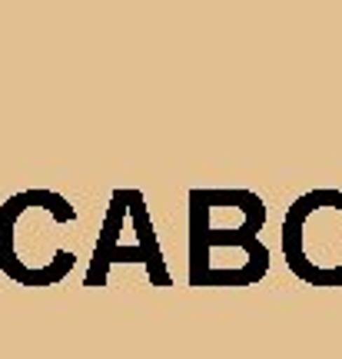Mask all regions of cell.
Segmentation results:
<instances>
[{"label":"cell","instance_id":"3","mask_svg":"<svg viewBox=\"0 0 342 359\" xmlns=\"http://www.w3.org/2000/svg\"><path fill=\"white\" fill-rule=\"evenodd\" d=\"M114 263H143L150 269L153 283L170 286V273L163 266V253L153 233V219L146 210L143 193L116 190L107 210V223L97 246H93V263L87 269V286L107 283V273Z\"/></svg>","mask_w":342,"mask_h":359},{"label":"cell","instance_id":"2","mask_svg":"<svg viewBox=\"0 0 342 359\" xmlns=\"http://www.w3.org/2000/svg\"><path fill=\"white\" fill-rule=\"evenodd\" d=\"M286 266L309 286H342V190H313L282 217Z\"/></svg>","mask_w":342,"mask_h":359},{"label":"cell","instance_id":"1","mask_svg":"<svg viewBox=\"0 0 342 359\" xmlns=\"http://www.w3.org/2000/svg\"><path fill=\"white\" fill-rule=\"evenodd\" d=\"M266 206L249 190H233L223 219L219 190L190 193V283L193 286H249L269 269V250L259 243Z\"/></svg>","mask_w":342,"mask_h":359}]
</instances>
